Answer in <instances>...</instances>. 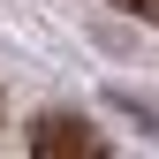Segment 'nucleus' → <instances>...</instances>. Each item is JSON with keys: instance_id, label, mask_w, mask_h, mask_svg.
Instances as JSON below:
<instances>
[{"instance_id": "f257e3e1", "label": "nucleus", "mask_w": 159, "mask_h": 159, "mask_svg": "<svg viewBox=\"0 0 159 159\" xmlns=\"http://www.w3.org/2000/svg\"><path fill=\"white\" fill-rule=\"evenodd\" d=\"M23 144H30L38 159H53V152L98 159V152H106V129H98V121H84V114H38V121L23 129Z\"/></svg>"}, {"instance_id": "f03ea898", "label": "nucleus", "mask_w": 159, "mask_h": 159, "mask_svg": "<svg viewBox=\"0 0 159 159\" xmlns=\"http://www.w3.org/2000/svg\"><path fill=\"white\" fill-rule=\"evenodd\" d=\"M114 8H129V15H144V23H159V0H114Z\"/></svg>"}]
</instances>
